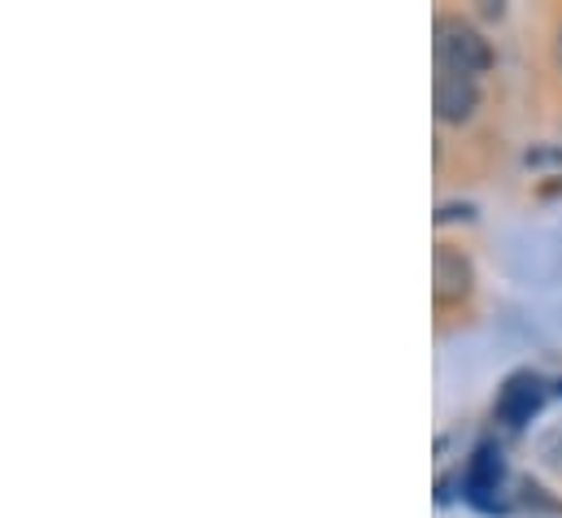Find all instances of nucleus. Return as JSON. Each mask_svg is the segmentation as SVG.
Returning a JSON list of instances; mask_svg holds the SVG:
<instances>
[{"label": "nucleus", "mask_w": 562, "mask_h": 518, "mask_svg": "<svg viewBox=\"0 0 562 518\" xmlns=\"http://www.w3.org/2000/svg\"><path fill=\"white\" fill-rule=\"evenodd\" d=\"M431 48H436V70L467 75V79H480L493 70V44L484 40L480 26H471L458 13L436 18V44Z\"/></svg>", "instance_id": "1"}, {"label": "nucleus", "mask_w": 562, "mask_h": 518, "mask_svg": "<svg viewBox=\"0 0 562 518\" xmlns=\"http://www.w3.org/2000/svg\"><path fill=\"white\" fill-rule=\"evenodd\" d=\"M502 484H506V458L497 444H475V453L467 458V471H462V497L484 510V515H502L506 510V497H502Z\"/></svg>", "instance_id": "2"}, {"label": "nucleus", "mask_w": 562, "mask_h": 518, "mask_svg": "<svg viewBox=\"0 0 562 518\" xmlns=\"http://www.w3.org/2000/svg\"><path fill=\"white\" fill-rule=\"evenodd\" d=\"M546 396H550V384H546L537 371H515V375L502 384V392H497L493 414H497V423H502L506 431H524V427L541 414Z\"/></svg>", "instance_id": "3"}, {"label": "nucleus", "mask_w": 562, "mask_h": 518, "mask_svg": "<svg viewBox=\"0 0 562 518\" xmlns=\"http://www.w3.org/2000/svg\"><path fill=\"white\" fill-rule=\"evenodd\" d=\"M475 288V266L462 249L453 245H436L431 254V296L436 305H462Z\"/></svg>", "instance_id": "4"}, {"label": "nucleus", "mask_w": 562, "mask_h": 518, "mask_svg": "<svg viewBox=\"0 0 562 518\" xmlns=\"http://www.w3.org/2000/svg\"><path fill=\"white\" fill-rule=\"evenodd\" d=\"M431 105H436V119L449 123V127H462L475 119L480 110V79H467V75H449V70H436V88H431Z\"/></svg>", "instance_id": "5"}, {"label": "nucleus", "mask_w": 562, "mask_h": 518, "mask_svg": "<svg viewBox=\"0 0 562 518\" xmlns=\"http://www.w3.org/2000/svg\"><path fill=\"white\" fill-rule=\"evenodd\" d=\"M524 166L532 174H546V179H562V148L559 144H537L524 153Z\"/></svg>", "instance_id": "6"}, {"label": "nucleus", "mask_w": 562, "mask_h": 518, "mask_svg": "<svg viewBox=\"0 0 562 518\" xmlns=\"http://www.w3.org/2000/svg\"><path fill=\"white\" fill-rule=\"evenodd\" d=\"M519 488H524V493H519V502H524L528 510H532V506H537V510H550V515H554V510H562V506H559V502H554V497H546V488H541V484H532V480H524Z\"/></svg>", "instance_id": "7"}, {"label": "nucleus", "mask_w": 562, "mask_h": 518, "mask_svg": "<svg viewBox=\"0 0 562 518\" xmlns=\"http://www.w3.org/2000/svg\"><path fill=\"white\" fill-rule=\"evenodd\" d=\"M475 218V205L471 201H445L436 210V223H471Z\"/></svg>", "instance_id": "8"}, {"label": "nucleus", "mask_w": 562, "mask_h": 518, "mask_svg": "<svg viewBox=\"0 0 562 518\" xmlns=\"http://www.w3.org/2000/svg\"><path fill=\"white\" fill-rule=\"evenodd\" d=\"M480 4H484V9H480L484 18H502V13H506V9H502V4H493V0H480Z\"/></svg>", "instance_id": "9"}, {"label": "nucleus", "mask_w": 562, "mask_h": 518, "mask_svg": "<svg viewBox=\"0 0 562 518\" xmlns=\"http://www.w3.org/2000/svg\"><path fill=\"white\" fill-rule=\"evenodd\" d=\"M559 392H562V384H559Z\"/></svg>", "instance_id": "10"}]
</instances>
